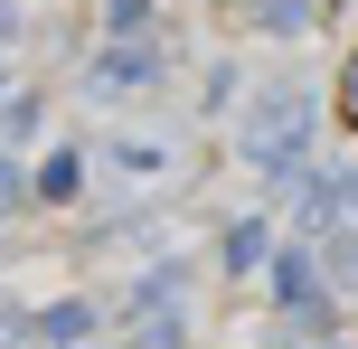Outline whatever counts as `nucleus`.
<instances>
[{"label":"nucleus","mask_w":358,"mask_h":349,"mask_svg":"<svg viewBox=\"0 0 358 349\" xmlns=\"http://www.w3.org/2000/svg\"><path fill=\"white\" fill-rule=\"evenodd\" d=\"M302 151H311V94L273 76L255 94V113H245V161L255 170H302Z\"/></svg>","instance_id":"1"},{"label":"nucleus","mask_w":358,"mask_h":349,"mask_svg":"<svg viewBox=\"0 0 358 349\" xmlns=\"http://www.w3.org/2000/svg\"><path fill=\"white\" fill-rule=\"evenodd\" d=\"M273 302H283V321H302V331H330V302H321V264L302 255V245H283V255L264 264Z\"/></svg>","instance_id":"2"},{"label":"nucleus","mask_w":358,"mask_h":349,"mask_svg":"<svg viewBox=\"0 0 358 349\" xmlns=\"http://www.w3.org/2000/svg\"><path fill=\"white\" fill-rule=\"evenodd\" d=\"M142 85H161V57H151L142 38H113V48L94 57V94H142Z\"/></svg>","instance_id":"3"},{"label":"nucleus","mask_w":358,"mask_h":349,"mask_svg":"<svg viewBox=\"0 0 358 349\" xmlns=\"http://www.w3.org/2000/svg\"><path fill=\"white\" fill-rule=\"evenodd\" d=\"M85 331H94V302H48V312H38V340H48V349H85Z\"/></svg>","instance_id":"4"},{"label":"nucleus","mask_w":358,"mask_h":349,"mask_svg":"<svg viewBox=\"0 0 358 349\" xmlns=\"http://www.w3.org/2000/svg\"><path fill=\"white\" fill-rule=\"evenodd\" d=\"M255 264H273V227L264 218H236L227 227V274H255Z\"/></svg>","instance_id":"5"},{"label":"nucleus","mask_w":358,"mask_h":349,"mask_svg":"<svg viewBox=\"0 0 358 349\" xmlns=\"http://www.w3.org/2000/svg\"><path fill=\"white\" fill-rule=\"evenodd\" d=\"M245 10H255V29H311V19H321V0H245Z\"/></svg>","instance_id":"6"},{"label":"nucleus","mask_w":358,"mask_h":349,"mask_svg":"<svg viewBox=\"0 0 358 349\" xmlns=\"http://www.w3.org/2000/svg\"><path fill=\"white\" fill-rule=\"evenodd\" d=\"M76 180H85V161H76V151H57V161L38 170V199H48V208H66V199H76Z\"/></svg>","instance_id":"7"},{"label":"nucleus","mask_w":358,"mask_h":349,"mask_svg":"<svg viewBox=\"0 0 358 349\" xmlns=\"http://www.w3.org/2000/svg\"><path fill=\"white\" fill-rule=\"evenodd\" d=\"M29 199H38V180H29V170L10 161V151H0V218H19V208H29Z\"/></svg>","instance_id":"8"},{"label":"nucleus","mask_w":358,"mask_h":349,"mask_svg":"<svg viewBox=\"0 0 358 349\" xmlns=\"http://www.w3.org/2000/svg\"><path fill=\"white\" fill-rule=\"evenodd\" d=\"M29 132H38V94H19V104L0 113V151H10V142H29Z\"/></svg>","instance_id":"9"},{"label":"nucleus","mask_w":358,"mask_h":349,"mask_svg":"<svg viewBox=\"0 0 358 349\" xmlns=\"http://www.w3.org/2000/svg\"><path fill=\"white\" fill-rule=\"evenodd\" d=\"M104 19H113V38H142V19H151V0H104Z\"/></svg>","instance_id":"10"},{"label":"nucleus","mask_w":358,"mask_h":349,"mask_svg":"<svg viewBox=\"0 0 358 349\" xmlns=\"http://www.w3.org/2000/svg\"><path fill=\"white\" fill-rule=\"evenodd\" d=\"M340 123L358 132V48H349V66H340Z\"/></svg>","instance_id":"11"},{"label":"nucleus","mask_w":358,"mask_h":349,"mask_svg":"<svg viewBox=\"0 0 358 349\" xmlns=\"http://www.w3.org/2000/svg\"><path fill=\"white\" fill-rule=\"evenodd\" d=\"M29 331H38V321H19V302L0 293V349H19V340H29Z\"/></svg>","instance_id":"12"},{"label":"nucleus","mask_w":358,"mask_h":349,"mask_svg":"<svg viewBox=\"0 0 358 349\" xmlns=\"http://www.w3.org/2000/svg\"><path fill=\"white\" fill-rule=\"evenodd\" d=\"M340 208H349V218H358V170H340Z\"/></svg>","instance_id":"13"},{"label":"nucleus","mask_w":358,"mask_h":349,"mask_svg":"<svg viewBox=\"0 0 358 349\" xmlns=\"http://www.w3.org/2000/svg\"><path fill=\"white\" fill-rule=\"evenodd\" d=\"M10 38H19V10H10V0H0V48H10Z\"/></svg>","instance_id":"14"}]
</instances>
